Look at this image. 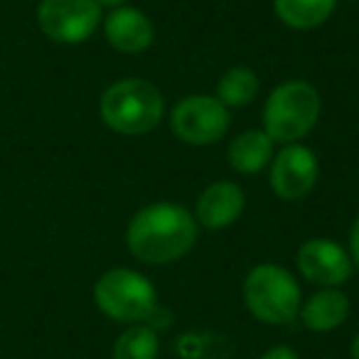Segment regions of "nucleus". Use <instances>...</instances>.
<instances>
[{
  "label": "nucleus",
  "instance_id": "nucleus-1",
  "mask_svg": "<svg viewBox=\"0 0 359 359\" xmlns=\"http://www.w3.org/2000/svg\"><path fill=\"white\" fill-rule=\"evenodd\" d=\"M197 219L175 202H153L133 215L126 229V246L138 261L150 266L182 259L197 241Z\"/></svg>",
  "mask_w": 359,
  "mask_h": 359
},
{
  "label": "nucleus",
  "instance_id": "nucleus-2",
  "mask_svg": "<svg viewBox=\"0 0 359 359\" xmlns=\"http://www.w3.org/2000/svg\"><path fill=\"white\" fill-rule=\"evenodd\" d=\"M165 114L160 89L148 79H118L101 94L99 116L111 130L121 135H143L158 128Z\"/></svg>",
  "mask_w": 359,
  "mask_h": 359
},
{
  "label": "nucleus",
  "instance_id": "nucleus-3",
  "mask_svg": "<svg viewBox=\"0 0 359 359\" xmlns=\"http://www.w3.org/2000/svg\"><path fill=\"white\" fill-rule=\"evenodd\" d=\"M323 111V101L313 84L290 79L269 94L264 106V130L273 143H298L315 128Z\"/></svg>",
  "mask_w": 359,
  "mask_h": 359
},
{
  "label": "nucleus",
  "instance_id": "nucleus-4",
  "mask_svg": "<svg viewBox=\"0 0 359 359\" xmlns=\"http://www.w3.org/2000/svg\"><path fill=\"white\" fill-rule=\"evenodd\" d=\"M244 303L259 323L288 325L298 318L303 295L300 283L278 264H261L244 278Z\"/></svg>",
  "mask_w": 359,
  "mask_h": 359
},
{
  "label": "nucleus",
  "instance_id": "nucleus-5",
  "mask_svg": "<svg viewBox=\"0 0 359 359\" xmlns=\"http://www.w3.org/2000/svg\"><path fill=\"white\" fill-rule=\"evenodd\" d=\"M94 303L114 323L148 325L158 310V290L138 271L111 269L96 280Z\"/></svg>",
  "mask_w": 359,
  "mask_h": 359
},
{
  "label": "nucleus",
  "instance_id": "nucleus-6",
  "mask_svg": "<svg viewBox=\"0 0 359 359\" xmlns=\"http://www.w3.org/2000/svg\"><path fill=\"white\" fill-rule=\"evenodd\" d=\"M231 114L217 96L192 94L180 99L170 111V128L175 138L187 145H215L226 135Z\"/></svg>",
  "mask_w": 359,
  "mask_h": 359
},
{
  "label": "nucleus",
  "instance_id": "nucleus-7",
  "mask_svg": "<svg viewBox=\"0 0 359 359\" xmlns=\"http://www.w3.org/2000/svg\"><path fill=\"white\" fill-rule=\"evenodd\" d=\"M37 25L57 45H81L101 25V6L96 0H40Z\"/></svg>",
  "mask_w": 359,
  "mask_h": 359
},
{
  "label": "nucleus",
  "instance_id": "nucleus-8",
  "mask_svg": "<svg viewBox=\"0 0 359 359\" xmlns=\"http://www.w3.org/2000/svg\"><path fill=\"white\" fill-rule=\"evenodd\" d=\"M320 175L318 155L303 143H285L271 160V190L285 202H298L315 187Z\"/></svg>",
  "mask_w": 359,
  "mask_h": 359
},
{
  "label": "nucleus",
  "instance_id": "nucleus-9",
  "mask_svg": "<svg viewBox=\"0 0 359 359\" xmlns=\"http://www.w3.org/2000/svg\"><path fill=\"white\" fill-rule=\"evenodd\" d=\"M298 271L305 280L323 288H337L352 276V259L349 254L332 239L313 236L303 241L295 256Z\"/></svg>",
  "mask_w": 359,
  "mask_h": 359
},
{
  "label": "nucleus",
  "instance_id": "nucleus-10",
  "mask_svg": "<svg viewBox=\"0 0 359 359\" xmlns=\"http://www.w3.org/2000/svg\"><path fill=\"white\" fill-rule=\"evenodd\" d=\"M246 210V195L236 182L217 180L202 190L195 205L197 224L207 229H226L231 226Z\"/></svg>",
  "mask_w": 359,
  "mask_h": 359
},
{
  "label": "nucleus",
  "instance_id": "nucleus-11",
  "mask_svg": "<svg viewBox=\"0 0 359 359\" xmlns=\"http://www.w3.org/2000/svg\"><path fill=\"white\" fill-rule=\"evenodd\" d=\"M104 22V35L114 50L123 52V55H138L145 52L153 45V22L143 11L130 6H121L106 15Z\"/></svg>",
  "mask_w": 359,
  "mask_h": 359
},
{
  "label": "nucleus",
  "instance_id": "nucleus-12",
  "mask_svg": "<svg viewBox=\"0 0 359 359\" xmlns=\"http://www.w3.org/2000/svg\"><path fill=\"white\" fill-rule=\"evenodd\" d=\"M298 318L313 332H332L349 318V298L337 288H323L300 305Z\"/></svg>",
  "mask_w": 359,
  "mask_h": 359
},
{
  "label": "nucleus",
  "instance_id": "nucleus-13",
  "mask_svg": "<svg viewBox=\"0 0 359 359\" xmlns=\"http://www.w3.org/2000/svg\"><path fill=\"white\" fill-rule=\"evenodd\" d=\"M273 155V138L264 128L244 130L226 148V160H229L231 170L239 175L261 172L266 165H271Z\"/></svg>",
  "mask_w": 359,
  "mask_h": 359
},
{
  "label": "nucleus",
  "instance_id": "nucleus-14",
  "mask_svg": "<svg viewBox=\"0 0 359 359\" xmlns=\"http://www.w3.org/2000/svg\"><path fill=\"white\" fill-rule=\"evenodd\" d=\"M337 8V0H273L276 18L290 30H315Z\"/></svg>",
  "mask_w": 359,
  "mask_h": 359
},
{
  "label": "nucleus",
  "instance_id": "nucleus-15",
  "mask_svg": "<svg viewBox=\"0 0 359 359\" xmlns=\"http://www.w3.org/2000/svg\"><path fill=\"white\" fill-rule=\"evenodd\" d=\"M261 91V81L254 69L249 67H231L217 81V99L226 106V109H241L256 101Z\"/></svg>",
  "mask_w": 359,
  "mask_h": 359
},
{
  "label": "nucleus",
  "instance_id": "nucleus-16",
  "mask_svg": "<svg viewBox=\"0 0 359 359\" xmlns=\"http://www.w3.org/2000/svg\"><path fill=\"white\" fill-rule=\"evenodd\" d=\"M160 339L150 325H130L114 342V359H158Z\"/></svg>",
  "mask_w": 359,
  "mask_h": 359
},
{
  "label": "nucleus",
  "instance_id": "nucleus-17",
  "mask_svg": "<svg viewBox=\"0 0 359 359\" xmlns=\"http://www.w3.org/2000/svg\"><path fill=\"white\" fill-rule=\"evenodd\" d=\"M349 259H352V266H357L359 271V215L354 219L352 229H349Z\"/></svg>",
  "mask_w": 359,
  "mask_h": 359
},
{
  "label": "nucleus",
  "instance_id": "nucleus-18",
  "mask_svg": "<svg viewBox=\"0 0 359 359\" xmlns=\"http://www.w3.org/2000/svg\"><path fill=\"white\" fill-rule=\"evenodd\" d=\"M261 359H300V357L293 347H288V344H278V347H271Z\"/></svg>",
  "mask_w": 359,
  "mask_h": 359
},
{
  "label": "nucleus",
  "instance_id": "nucleus-19",
  "mask_svg": "<svg viewBox=\"0 0 359 359\" xmlns=\"http://www.w3.org/2000/svg\"><path fill=\"white\" fill-rule=\"evenodd\" d=\"M96 3H99V6H101V11H104V8H111V11H114V8L126 6L128 0H96Z\"/></svg>",
  "mask_w": 359,
  "mask_h": 359
},
{
  "label": "nucleus",
  "instance_id": "nucleus-20",
  "mask_svg": "<svg viewBox=\"0 0 359 359\" xmlns=\"http://www.w3.org/2000/svg\"><path fill=\"white\" fill-rule=\"evenodd\" d=\"M349 357H352V359H359V332L354 334L352 344H349Z\"/></svg>",
  "mask_w": 359,
  "mask_h": 359
}]
</instances>
